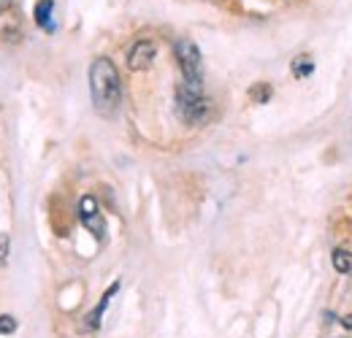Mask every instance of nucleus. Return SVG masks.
Returning <instances> with one entry per match:
<instances>
[{"label":"nucleus","mask_w":352,"mask_h":338,"mask_svg":"<svg viewBox=\"0 0 352 338\" xmlns=\"http://www.w3.org/2000/svg\"><path fill=\"white\" fill-rule=\"evenodd\" d=\"M333 268L339 271V273H352V254L347 249H336L333 252Z\"/></svg>","instance_id":"6e6552de"},{"label":"nucleus","mask_w":352,"mask_h":338,"mask_svg":"<svg viewBox=\"0 0 352 338\" xmlns=\"http://www.w3.org/2000/svg\"><path fill=\"white\" fill-rule=\"evenodd\" d=\"M176 63L182 68V82L192 87H204V63H201V49L190 38H179L174 43Z\"/></svg>","instance_id":"7ed1b4c3"},{"label":"nucleus","mask_w":352,"mask_h":338,"mask_svg":"<svg viewBox=\"0 0 352 338\" xmlns=\"http://www.w3.org/2000/svg\"><path fill=\"white\" fill-rule=\"evenodd\" d=\"M89 95L95 103V111L103 117H111L120 109L122 100V82L120 71L109 57H98L89 65Z\"/></svg>","instance_id":"f257e3e1"},{"label":"nucleus","mask_w":352,"mask_h":338,"mask_svg":"<svg viewBox=\"0 0 352 338\" xmlns=\"http://www.w3.org/2000/svg\"><path fill=\"white\" fill-rule=\"evenodd\" d=\"M16 330V319L8 317V314H0V336H8Z\"/></svg>","instance_id":"9b49d317"},{"label":"nucleus","mask_w":352,"mask_h":338,"mask_svg":"<svg viewBox=\"0 0 352 338\" xmlns=\"http://www.w3.org/2000/svg\"><path fill=\"white\" fill-rule=\"evenodd\" d=\"M8 252H11V241H8L6 233H0V265L8 262Z\"/></svg>","instance_id":"f8f14e48"},{"label":"nucleus","mask_w":352,"mask_h":338,"mask_svg":"<svg viewBox=\"0 0 352 338\" xmlns=\"http://www.w3.org/2000/svg\"><path fill=\"white\" fill-rule=\"evenodd\" d=\"M52 11H54V3L52 0H38L36 3V25L44 27V30H52Z\"/></svg>","instance_id":"0eeeda50"},{"label":"nucleus","mask_w":352,"mask_h":338,"mask_svg":"<svg viewBox=\"0 0 352 338\" xmlns=\"http://www.w3.org/2000/svg\"><path fill=\"white\" fill-rule=\"evenodd\" d=\"M11 5H14V0H0V14H3V11H8Z\"/></svg>","instance_id":"ddd939ff"},{"label":"nucleus","mask_w":352,"mask_h":338,"mask_svg":"<svg viewBox=\"0 0 352 338\" xmlns=\"http://www.w3.org/2000/svg\"><path fill=\"white\" fill-rule=\"evenodd\" d=\"M155 63V43L152 41H138L131 46L128 52V68L131 71H146Z\"/></svg>","instance_id":"39448f33"},{"label":"nucleus","mask_w":352,"mask_h":338,"mask_svg":"<svg viewBox=\"0 0 352 338\" xmlns=\"http://www.w3.org/2000/svg\"><path fill=\"white\" fill-rule=\"evenodd\" d=\"M342 325H344V328H350V330H352V314H350V317H344V319H342Z\"/></svg>","instance_id":"4468645a"},{"label":"nucleus","mask_w":352,"mask_h":338,"mask_svg":"<svg viewBox=\"0 0 352 338\" xmlns=\"http://www.w3.org/2000/svg\"><path fill=\"white\" fill-rule=\"evenodd\" d=\"M250 95H252V100H255V103H265V100L271 98V87L268 84L252 87V92H250Z\"/></svg>","instance_id":"9d476101"},{"label":"nucleus","mask_w":352,"mask_h":338,"mask_svg":"<svg viewBox=\"0 0 352 338\" xmlns=\"http://www.w3.org/2000/svg\"><path fill=\"white\" fill-rule=\"evenodd\" d=\"M79 219H82V225L87 227L95 238H103L106 236V219H103L100 206H98V201L92 195H85L79 201Z\"/></svg>","instance_id":"20e7f679"},{"label":"nucleus","mask_w":352,"mask_h":338,"mask_svg":"<svg viewBox=\"0 0 352 338\" xmlns=\"http://www.w3.org/2000/svg\"><path fill=\"white\" fill-rule=\"evenodd\" d=\"M311 71H314V65H311V60H309L307 54H304V57H296V60H293V76L304 79V76H309Z\"/></svg>","instance_id":"1a4fd4ad"},{"label":"nucleus","mask_w":352,"mask_h":338,"mask_svg":"<svg viewBox=\"0 0 352 338\" xmlns=\"http://www.w3.org/2000/svg\"><path fill=\"white\" fill-rule=\"evenodd\" d=\"M176 109L187 125H204L212 114V103L204 95V87H192L184 82L176 89Z\"/></svg>","instance_id":"f03ea898"},{"label":"nucleus","mask_w":352,"mask_h":338,"mask_svg":"<svg viewBox=\"0 0 352 338\" xmlns=\"http://www.w3.org/2000/svg\"><path fill=\"white\" fill-rule=\"evenodd\" d=\"M117 290H120V284H111V287H109V293H106V295L100 297V303H98V308H92V311H89V314H87V330H95V328L100 325V314L106 311V306H109V297L114 295Z\"/></svg>","instance_id":"423d86ee"}]
</instances>
